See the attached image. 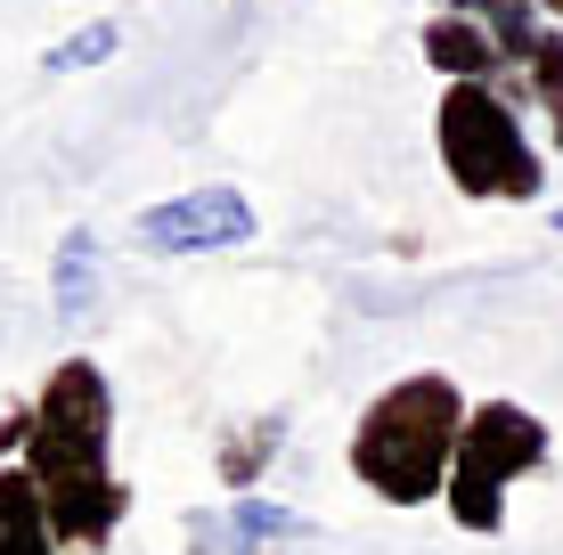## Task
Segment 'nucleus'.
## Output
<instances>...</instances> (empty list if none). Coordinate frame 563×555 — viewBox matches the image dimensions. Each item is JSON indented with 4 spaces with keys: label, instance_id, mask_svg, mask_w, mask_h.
<instances>
[{
    "label": "nucleus",
    "instance_id": "obj_1",
    "mask_svg": "<svg viewBox=\"0 0 563 555\" xmlns=\"http://www.w3.org/2000/svg\"><path fill=\"white\" fill-rule=\"evenodd\" d=\"M16 466L42 490L57 555H99L131 514V482L114 474V392L99 359H57L25 409Z\"/></svg>",
    "mask_w": 563,
    "mask_h": 555
},
{
    "label": "nucleus",
    "instance_id": "obj_5",
    "mask_svg": "<svg viewBox=\"0 0 563 555\" xmlns=\"http://www.w3.org/2000/svg\"><path fill=\"white\" fill-rule=\"evenodd\" d=\"M254 204L238 188H180V197H155L140 221H131V245L140 254H229V245L254 237Z\"/></svg>",
    "mask_w": 563,
    "mask_h": 555
},
{
    "label": "nucleus",
    "instance_id": "obj_7",
    "mask_svg": "<svg viewBox=\"0 0 563 555\" xmlns=\"http://www.w3.org/2000/svg\"><path fill=\"white\" fill-rule=\"evenodd\" d=\"M278 449H286V417H278V409H262V417H238V425L221 433L212 466H221V482L238 490V499H254V490H262V474L278 466Z\"/></svg>",
    "mask_w": 563,
    "mask_h": 555
},
{
    "label": "nucleus",
    "instance_id": "obj_11",
    "mask_svg": "<svg viewBox=\"0 0 563 555\" xmlns=\"http://www.w3.org/2000/svg\"><path fill=\"white\" fill-rule=\"evenodd\" d=\"M114 49H123V16H90L82 33H66V42L42 57V74H90V66H107Z\"/></svg>",
    "mask_w": 563,
    "mask_h": 555
},
{
    "label": "nucleus",
    "instance_id": "obj_4",
    "mask_svg": "<svg viewBox=\"0 0 563 555\" xmlns=\"http://www.w3.org/2000/svg\"><path fill=\"white\" fill-rule=\"evenodd\" d=\"M548 466V425H539L522 400H474L465 409V433H457V457H450V523L490 540L507 523V490L531 482Z\"/></svg>",
    "mask_w": 563,
    "mask_h": 555
},
{
    "label": "nucleus",
    "instance_id": "obj_9",
    "mask_svg": "<svg viewBox=\"0 0 563 555\" xmlns=\"http://www.w3.org/2000/svg\"><path fill=\"white\" fill-rule=\"evenodd\" d=\"M212 531H221V540H238L245 555H278V547H295L302 531H310V514H295V507H278V499H229V514H212Z\"/></svg>",
    "mask_w": 563,
    "mask_h": 555
},
{
    "label": "nucleus",
    "instance_id": "obj_10",
    "mask_svg": "<svg viewBox=\"0 0 563 555\" xmlns=\"http://www.w3.org/2000/svg\"><path fill=\"white\" fill-rule=\"evenodd\" d=\"M49 295H57V319H90V302H99V229H66L57 237Z\"/></svg>",
    "mask_w": 563,
    "mask_h": 555
},
{
    "label": "nucleus",
    "instance_id": "obj_2",
    "mask_svg": "<svg viewBox=\"0 0 563 555\" xmlns=\"http://www.w3.org/2000/svg\"><path fill=\"white\" fill-rule=\"evenodd\" d=\"M465 409H474V400H465L457 376H441V368L393 376L352 425V449H343L352 457V482L367 499H384V507H433L441 490H450V457H457Z\"/></svg>",
    "mask_w": 563,
    "mask_h": 555
},
{
    "label": "nucleus",
    "instance_id": "obj_3",
    "mask_svg": "<svg viewBox=\"0 0 563 555\" xmlns=\"http://www.w3.org/2000/svg\"><path fill=\"white\" fill-rule=\"evenodd\" d=\"M433 147H441L450 188L474 197V204H531L548 188V156L522 131V107L490 82H441Z\"/></svg>",
    "mask_w": 563,
    "mask_h": 555
},
{
    "label": "nucleus",
    "instance_id": "obj_6",
    "mask_svg": "<svg viewBox=\"0 0 563 555\" xmlns=\"http://www.w3.org/2000/svg\"><path fill=\"white\" fill-rule=\"evenodd\" d=\"M417 49H424V66L441 74V82H507V49H498V33L490 25H474V16H450V9H433L417 25Z\"/></svg>",
    "mask_w": 563,
    "mask_h": 555
},
{
    "label": "nucleus",
    "instance_id": "obj_13",
    "mask_svg": "<svg viewBox=\"0 0 563 555\" xmlns=\"http://www.w3.org/2000/svg\"><path fill=\"white\" fill-rule=\"evenodd\" d=\"M188 555H212V547H197V540H188Z\"/></svg>",
    "mask_w": 563,
    "mask_h": 555
},
{
    "label": "nucleus",
    "instance_id": "obj_14",
    "mask_svg": "<svg viewBox=\"0 0 563 555\" xmlns=\"http://www.w3.org/2000/svg\"><path fill=\"white\" fill-rule=\"evenodd\" d=\"M555 229H563V204H555Z\"/></svg>",
    "mask_w": 563,
    "mask_h": 555
},
{
    "label": "nucleus",
    "instance_id": "obj_12",
    "mask_svg": "<svg viewBox=\"0 0 563 555\" xmlns=\"http://www.w3.org/2000/svg\"><path fill=\"white\" fill-rule=\"evenodd\" d=\"M531 9H539V16H563V0H531Z\"/></svg>",
    "mask_w": 563,
    "mask_h": 555
},
{
    "label": "nucleus",
    "instance_id": "obj_8",
    "mask_svg": "<svg viewBox=\"0 0 563 555\" xmlns=\"http://www.w3.org/2000/svg\"><path fill=\"white\" fill-rule=\"evenodd\" d=\"M0 555H57V531L25 466H0Z\"/></svg>",
    "mask_w": 563,
    "mask_h": 555
}]
</instances>
